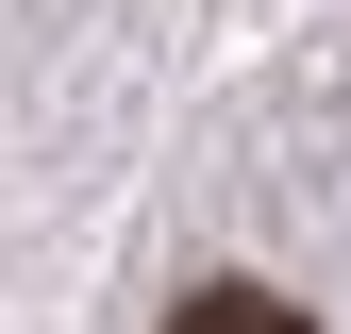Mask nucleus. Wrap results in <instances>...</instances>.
<instances>
[{
	"instance_id": "nucleus-1",
	"label": "nucleus",
	"mask_w": 351,
	"mask_h": 334,
	"mask_svg": "<svg viewBox=\"0 0 351 334\" xmlns=\"http://www.w3.org/2000/svg\"><path fill=\"white\" fill-rule=\"evenodd\" d=\"M167 334H318V318H301V301H268V284H201Z\"/></svg>"
}]
</instances>
